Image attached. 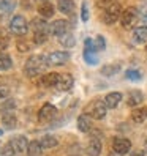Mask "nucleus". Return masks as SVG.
I'll list each match as a JSON object with an SVG mask.
<instances>
[{"instance_id":"7c9ffc66","label":"nucleus","mask_w":147,"mask_h":156,"mask_svg":"<svg viewBox=\"0 0 147 156\" xmlns=\"http://www.w3.org/2000/svg\"><path fill=\"white\" fill-rule=\"evenodd\" d=\"M16 49L19 51V52H29V51L32 49V46H30V43L27 41V40H17Z\"/></svg>"},{"instance_id":"6ab92c4d","label":"nucleus","mask_w":147,"mask_h":156,"mask_svg":"<svg viewBox=\"0 0 147 156\" xmlns=\"http://www.w3.org/2000/svg\"><path fill=\"white\" fill-rule=\"evenodd\" d=\"M133 41H134L136 44H144V43H147V27H145V25L134 27V30H133Z\"/></svg>"},{"instance_id":"bb28decb","label":"nucleus","mask_w":147,"mask_h":156,"mask_svg":"<svg viewBox=\"0 0 147 156\" xmlns=\"http://www.w3.org/2000/svg\"><path fill=\"white\" fill-rule=\"evenodd\" d=\"M13 66V60L6 52L0 51V71H6Z\"/></svg>"},{"instance_id":"a211bd4d","label":"nucleus","mask_w":147,"mask_h":156,"mask_svg":"<svg viewBox=\"0 0 147 156\" xmlns=\"http://www.w3.org/2000/svg\"><path fill=\"white\" fill-rule=\"evenodd\" d=\"M78 129L81 133H89L92 129V117L89 114H81L78 117Z\"/></svg>"},{"instance_id":"a19ab883","label":"nucleus","mask_w":147,"mask_h":156,"mask_svg":"<svg viewBox=\"0 0 147 156\" xmlns=\"http://www.w3.org/2000/svg\"><path fill=\"white\" fill-rule=\"evenodd\" d=\"M131 156H145V151L138 150V151H133V153H131Z\"/></svg>"},{"instance_id":"ea45409f","label":"nucleus","mask_w":147,"mask_h":156,"mask_svg":"<svg viewBox=\"0 0 147 156\" xmlns=\"http://www.w3.org/2000/svg\"><path fill=\"white\" fill-rule=\"evenodd\" d=\"M114 3H117V0H97V6L98 8H108V6H111V5H114Z\"/></svg>"},{"instance_id":"49530a36","label":"nucleus","mask_w":147,"mask_h":156,"mask_svg":"<svg viewBox=\"0 0 147 156\" xmlns=\"http://www.w3.org/2000/svg\"><path fill=\"white\" fill-rule=\"evenodd\" d=\"M43 2H49V0H43Z\"/></svg>"},{"instance_id":"de8ad7c7","label":"nucleus","mask_w":147,"mask_h":156,"mask_svg":"<svg viewBox=\"0 0 147 156\" xmlns=\"http://www.w3.org/2000/svg\"><path fill=\"white\" fill-rule=\"evenodd\" d=\"M0 19H2V16H0Z\"/></svg>"},{"instance_id":"f3484780","label":"nucleus","mask_w":147,"mask_h":156,"mask_svg":"<svg viewBox=\"0 0 147 156\" xmlns=\"http://www.w3.org/2000/svg\"><path fill=\"white\" fill-rule=\"evenodd\" d=\"M123 95L120 93V91H111V93H108L105 96V103L108 106V109H116L119 104H120Z\"/></svg>"},{"instance_id":"2eb2a0df","label":"nucleus","mask_w":147,"mask_h":156,"mask_svg":"<svg viewBox=\"0 0 147 156\" xmlns=\"http://www.w3.org/2000/svg\"><path fill=\"white\" fill-rule=\"evenodd\" d=\"M73 85H75V79H73L71 74H68V73H65V74H60V79H59V84H57V90L60 91H70L73 88Z\"/></svg>"},{"instance_id":"6e6552de","label":"nucleus","mask_w":147,"mask_h":156,"mask_svg":"<svg viewBox=\"0 0 147 156\" xmlns=\"http://www.w3.org/2000/svg\"><path fill=\"white\" fill-rule=\"evenodd\" d=\"M46 58H48L49 66H60V65H65V63L71 58V55L67 51H54Z\"/></svg>"},{"instance_id":"37998d69","label":"nucleus","mask_w":147,"mask_h":156,"mask_svg":"<svg viewBox=\"0 0 147 156\" xmlns=\"http://www.w3.org/2000/svg\"><path fill=\"white\" fill-rule=\"evenodd\" d=\"M144 151L147 153V139H145V142H144Z\"/></svg>"},{"instance_id":"2f4dec72","label":"nucleus","mask_w":147,"mask_h":156,"mask_svg":"<svg viewBox=\"0 0 147 156\" xmlns=\"http://www.w3.org/2000/svg\"><path fill=\"white\" fill-rule=\"evenodd\" d=\"M48 36H49V33H33V43L41 46L48 41Z\"/></svg>"},{"instance_id":"7ed1b4c3","label":"nucleus","mask_w":147,"mask_h":156,"mask_svg":"<svg viewBox=\"0 0 147 156\" xmlns=\"http://www.w3.org/2000/svg\"><path fill=\"white\" fill-rule=\"evenodd\" d=\"M122 5L120 3H114L111 6H108L103 10V14H101V21L106 24V25H111L117 21H120V17H122Z\"/></svg>"},{"instance_id":"4c0bfd02","label":"nucleus","mask_w":147,"mask_h":156,"mask_svg":"<svg viewBox=\"0 0 147 156\" xmlns=\"http://www.w3.org/2000/svg\"><path fill=\"white\" fill-rule=\"evenodd\" d=\"M81 19H82V22L89 21V8H87L86 2H82V6H81Z\"/></svg>"},{"instance_id":"473e14b6","label":"nucleus","mask_w":147,"mask_h":156,"mask_svg":"<svg viewBox=\"0 0 147 156\" xmlns=\"http://www.w3.org/2000/svg\"><path fill=\"white\" fill-rule=\"evenodd\" d=\"M125 76H127V79H130V80H139L142 77V74L138 69H127Z\"/></svg>"},{"instance_id":"c03bdc74","label":"nucleus","mask_w":147,"mask_h":156,"mask_svg":"<svg viewBox=\"0 0 147 156\" xmlns=\"http://www.w3.org/2000/svg\"><path fill=\"white\" fill-rule=\"evenodd\" d=\"M111 156H120V154H117V153H114V154H111Z\"/></svg>"},{"instance_id":"5701e85b","label":"nucleus","mask_w":147,"mask_h":156,"mask_svg":"<svg viewBox=\"0 0 147 156\" xmlns=\"http://www.w3.org/2000/svg\"><path fill=\"white\" fill-rule=\"evenodd\" d=\"M57 8L63 14H73V11H75V2L73 0H59Z\"/></svg>"},{"instance_id":"f8f14e48","label":"nucleus","mask_w":147,"mask_h":156,"mask_svg":"<svg viewBox=\"0 0 147 156\" xmlns=\"http://www.w3.org/2000/svg\"><path fill=\"white\" fill-rule=\"evenodd\" d=\"M59 79H60V74H57V73H46V74H43L38 80L40 87H46V88H51V87H57L59 84Z\"/></svg>"},{"instance_id":"4be33fe9","label":"nucleus","mask_w":147,"mask_h":156,"mask_svg":"<svg viewBox=\"0 0 147 156\" xmlns=\"http://www.w3.org/2000/svg\"><path fill=\"white\" fill-rule=\"evenodd\" d=\"M131 120L134 123H144L147 120V107H138V109H133L131 112Z\"/></svg>"},{"instance_id":"a18cd8bd","label":"nucleus","mask_w":147,"mask_h":156,"mask_svg":"<svg viewBox=\"0 0 147 156\" xmlns=\"http://www.w3.org/2000/svg\"><path fill=\"white\" fill-rule=\"evenodd\" d=\"M2 134H3V133H2V129H0V136H2Z\"/></svg>"},{"instance_id":"39448f33","label":"nucleus","mask_w":147,"mask_h":156,"mask_svg":"<svg viewBox=\"0 0 147 156\" xmlns=\"http://www.w3.org/2000/svg\"><path fill=\"white\" fill-rule=\"evenodd\" d=\"M29 27L30 25H29V22H27V19H25L24 16H21V14H14L11 17V21H10V30L16 36L25 35L27 30H29Z\"/></svg>"},{"instance_id":"c756f323","label":"nucleus","mask_w":147,"mask_h":156,"mask_svg":"<svg viewBox=\"0 0 147 156\" xmlns=\"http://www.w3.org/2000/svg\"><path fill=\"white\" fill-rule=\"evenodd\" d=\"M16 109V101L14 99H6L5 103L2 104V107H0V112H2V115L5 114H13Z\"/></svg>"},{"instance_id":"9d476101","label":"nucleus","mask_w":147,"mask_h":156,"mask_svg":"<svg viewBox=\"0 0 147 156\" xmlns=\"http://www.w3.org/2000/svg\"><path fill=\"white\" fill-rule=\"evenodd\" d=\"M131 150V142L127 137H116L112 140V151L117 154H127L128 151Z\"/></svg>"},{"instance_id":"f257e3e1","label":"nucleus","mask_w":147,"mask_h":156,"mask_svg":"<svg viewBox=\"0 0 147 156\" xmlns=\"http://www.w3.org/2000/svg\"><path fill=\"white\" fill-rule=\"evenodd\" d=\"M48 58H46L44 55H32L27 58L25 65H24V74L27 77H36L40 76L41 73L48 68Z\"/></svg>"},{"instance_id":"72a5a7b5","label":"nucleus","mask_w":147,"mask_h":156,"mask_svg":"<svg viewBox=\"0 0 147 156\" xmlns=\"http://www.w3.org/2000/svg\"><path fill=\"white\" fill-rule=\"evenodd\" d=\"M14 154L16 153H14L13 147L10 144H6V145H3L2 148H0V156H14Z\"/></svg>"},{"instance_id":"c9c22d12","label":"nucleus","mask_w":147,"mask_h":156,"mask_svg":"<svg viewBox=\"0 0 147 156\" xmlns=\"http://www.w3.org/2000/svg\"><path fill=\"white\" fill-rule=\"evenodd\" d=\"M94 41H95V48H97V51H105V48H106V41H105V38L101 35H98L97 38H94Z\"/></svg>"},{"instance_id":"ddd939ff","label":"nucleus","mask_w":147,"mask_h":156,"mask_svg":"<svg viewBox=\"0 0 147 156\" xmlns=\"http://www.w3.org/2000/svg\"><path fill=\"white\" fill-rule=\"evenodd\" d=\"M49 22L44 21V17H35L30 22V29L33 33H49Z\"/></svg>"},{"instance_id":"393cba45","label":"nucleus","mask_w":147,"mask_h":156,"mask_svg":"<svg viewBox=\"0 0 147 156\" xmlns=\"http://www.w3.org/2000/svg\"><path fill=\"white\" fill-rule=\"evenodd\" d=\"M43 154V147L38 140H30L29 148H27V156H41Z\"/></svg>"},{"instance_id":"b1692460","label":"nucleus","mask_w":147,"mask_h":156,"mask_svg":"<svg viewBox=\"0 0 147 156\" xmlns=\"http://www.w3.org/2000/svg\"><path fill=\"white\" fill-rule=\"evenodd\" d=\"M40 144H41L43 148H56V147L59 145V140L52 134H44L40 139Z\"/></svg>"},{"instance_id":"a878e982","label":"nucleus","mask_w":147,"mask_h":156,"mask_svg":"<svg viewBox=\"0 0 147 156\" xmlns=\"http://www.w3.org/2000/svg\"><path fill=\"white\" fill-rule=\"evenodd\" d=\"M59 43L63 46V48H75V44H76V40H75V36H73V33H65V35H62L59 36Z\"/></svg>"},{"instance_id":"e433bc0d","label":"nucleus","mask_w":147,"mask_h":156,"mask_svg":"<svg viewBox=\"0 0 147 156\" xmlns=\"http://www.w3.org/2000/svg\"><path fill=\"white\" fill-rule=\"evenodd\" d=\"M8 41H10V40H8L6 32L0 29V48H2V49H6V48H8Z\"/></svg>"},{"instance_id":"423d86ee","label":"nucleus","mask_w":147,"mask_h":156,"mask_svg":"<svg viewBox=\"0 0 147 156\" xmlns=\"http://www.w3.org/2000/svg\"><path fill=\"white\" fill-rule=\"evenodd\" d=\"M97 48H95V41L92 38H87L84 41V60L89 65H97L98 63V54H97Z\"/></svg>"},{"instance_id":"f03ea898","label":"nucleus","mask_w":147,"mask_h":156,"mask_svg":"<svg viewBox=\"0 0 147 156\" xmlns=\"http://www.w3.org/2000/svg\"><path fill=\"white\" fill-rule=\"evenodd\" d=\"M86 114H89L94 120H103L108 114V106L105 103V99L103 101L101 99H94L92 103H89Z\"/></svg>"},{"instance_id":"9b49d317","label":"nucleus","mask_w":147,"mask_h":156,"mask_svg":"<svg viewBox=\"0 0 147 156\" xmlns=\"http://www.w3.org/2000/svg\"><path fill=\"white\" fill-rule=\"evenodd\" d=\"M56 114H57L56 106L51 104V103H44L41 106V109L38 111V120L40 122H51L52 118L56 117Z\"/></svg>"},{"instance_id":"1a4fd4ad","label":"nucleus","mask_w":147,"mask_h":156,"mask_svg":"<svg viewBox=\"0 0 147 156\" xmlns=\"http://www.w3.org/2000/svg\"><path fill=\"white\" fill-rule=\"evenodd\" d=\"M8 144L13 147V150H14L16 154H21V153H25V151H27V148H29V144H30V142L27 140V137H25V136L17 134V136L11 137Z\"/></svg>"},{"instance_id":"0eeeda50","label":"nucleus","mask_w":147,"mask_h":156,"mask_svg":"<svg viewBox=\"0 0 147 156\" xmlns=\"http://www.w3.org/2000/svg\"><path fill=\"white\" fill-rule=\"evenodd\" d=\"M70 30H71V24L67 19H56L49 25V33L52 36H57V38L62 36V35H65V33H68Z\"/></svg>"},{"instance_id":"412c9836","label":"nucleus","mask_w":147,"mask_h":156,"mask_svg":"<svg viewBox=\"0 0 147 156\" xmlns=\"http://www.w3.org/2000/svg\"><path fill=\"white\" fill-rule=\"evenodd\" d=\"M16 0H0V16H8L14 11Z\"/></svg>"},{"instance_id":"dca6fc26","label":"nucleus","mask_w":147,"mask_h":156,"mask_svg":"<svg viewBox=\"0 0 147 156\" xmlns=\"http://www.w3.org/2000/svg\"><path fill=\"white\" fill-rule=\"evenodd\" d=\"M144 101V95L142 91L139 90H131L128 91V96H127V104L130 107H139V104Z\"/></svg>"},{"instance_id":"20e7f679","label":"nucleus","mask_w":147,"mask_h":156,"mask_svg":"<svg viewBox=\"0 0 147 156\" xmlns=\"http://www.w3.org/2000/svg\"><path fill=\"white\" fill-rule=\"evenodd\" d=\"M138 19H139V11H138V8L136 6H128V8H125L123 13H122L120 24H122L123 29L130 30V29H133V27L136 25Z\"/></svg>"},{"instance_id":"4468645a","label":"nucleus","mask_w":147,"mask_h":156,"mask_svg":"<svg viewBox=\"0 0 147 156\" xmlns=\"http://www.w3.org/2000/svg\"><path fill=\"white\" fill-rule=\"evenodd\" d=\"M103 150V144H101V139L100 137H92V139L89 140L87 144V154L89 156H100V153H101Z\"/></svg>"},{"instance_id":"aec40b11","label":"nucleus","mask_w":147,"mask_h":156,"mask_svg":"<svg viewBox=\"0 0 147 156\" xmlns=\"http://www.w3.org/2000/svg\"><path fill=\"white\" fill-rule=\"evenodd\" d=\"M54 8H56V6H54L51 2H43L38 8H36V10H38L40 16L46 19V17H52V16H54V13H56V10H54Z\"/></svg>"},{"instance_id":"79ce46f5","label":"nucleus","mask_w":147,"mask_h":156,"mask_svg":"<svg viewBox=\"0 0 147 156\" xmlns=\"http://www.w3.org/2000/svg\"><path fill=\"white\" fill-rule=\"evenodd\" d=\"M141 19H142V24H144V25L147 27V11H145V13L142 14V17H141Z\"/></svg>"},{"instance_id":"c85d7f7f","label":"nucleus","mask_w":147,"mask_h":156,"mask_svg":"<svg viewBox=\"0 0 147 156\" xmlns=\"http://www.w3.org/2000/svg\"><path fill=\"white\" fill-rule=\"evenodd\" d=\"M120 71V63H111V65H105L101 68V74L103 76H114Z\"/></svg>"},{"instance_id":"cd10ccee","label":"nucleus","mask_w":147,"mask_h":156,"mask_svg":"<svg viewBox=\"0 0 147 156\" xmlns=\"http://www.w3.org/2000/svg\"><path fill=\"white\" fill-rule=\"evenodd\" d=\"M16 122L17 120H16L14 114H5V115H2V123H3V126L6 128V129H14V128L17 126Z\"/></svg>"},{"instance_id":"f704fd0d","label":"nucleus","mask_w":147,"mask_h":156,"mask_svg":"<svg viewBox=\"0 0 147 156\" xmlns=\"http://www.w3.org/2000/svg\"><path fill=\"white\" fill-rule=\"evenodd\" d=\"M19 3L24 10H35L36 8V0H19Z\"/></svg>"},{"instance_id":"58836bf2","label":"nucleus","mask_w":147,"mask_h":156,"mask_svg":"<svg viewBox=\"0 0 147 156\" xmlns=\"http://www.w3.org/2000/svg\"><path fill=\"white\" fill-rule=\"evenodd\" d=\"M10 96V87L6 84H0V99H6Z\"/></svg>"}]
</instances>
